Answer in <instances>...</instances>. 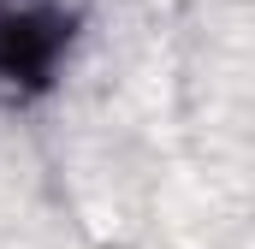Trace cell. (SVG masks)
I'll use <instances>...</instances> for the list:
<instances>
[{
    "instance_id": "obj_1",
    "label": "cell",
    "mask_w": 255,
    "mask_h": 249,
    "mask_svg": "<svg viewBox=\"0 0 255 249\" xmlns=\"http://www.w3.org/2000/svg\"><path fill=\"white\" fill-rule=\"evenodd\" d=\"M71 42H77V18L60 0H0V101L6 107L42 101Z\"/></svg>"
}]
</instances>
